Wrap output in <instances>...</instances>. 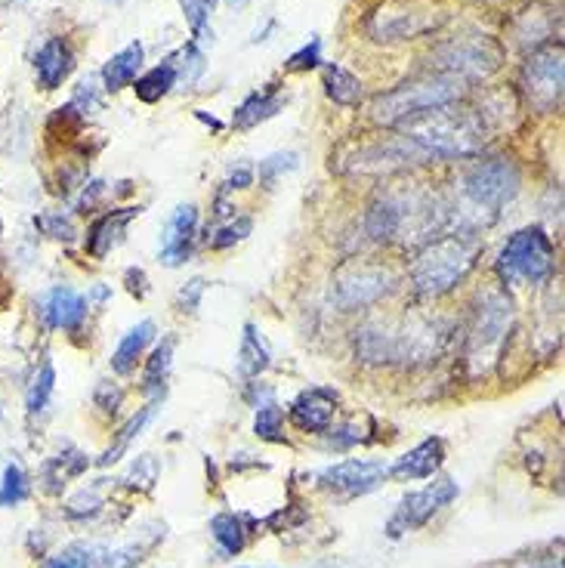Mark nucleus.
<instances>
[{
  "mask_svg": "<svg viewBox=\"0 0 565 568\" xmlns=\"http://www.w3.org/2000/svg\"><path fill=\"white\" fill-rule=\"evenodd\" d=\"M402 136L411 139L427 161H445V158H464V155L479 152L485 142V124L473 115L436 109L430 115L405 121Z\"/></svg>",
  "mask_w": 565,
  "mask_h": 568,
  "instance_id": "obj_1",
  "label": "nucleus"
},
{
  "mask_svg": "<svg viewBox=\"0 0 565 568\" xmlns=\"http://www.w3.org/2000/svg\"><path fill=\"white\" fill-rule=\"evenodd\" d=\"M464 87L457 78H430V81H414V84H402L390 93H383L374 99L371 115L377 124L396 127L405 121H414L420 115H430L436 109H448L454 99H461Z\"/></svg>",
  "mask_w": 565,
  "mask_h": 568,
  "instance_id": "obj_2",
  "label": "nucleus"
},
{
  "mask_svg": "<svg viewBox=\"0 0 565 568\" xmlns=\"http://www.w3.org/2000/svg\"><path fill=\"white\" fill-rule=\"evenodd\" d=\"M479 254V244L464 235H448L436 244H430L414 263V284L423 294H445L461 281Z\"/></svg>",
  "mask_w": 565,
  "mask_h": 568,
  "instance_id": "obj_3",
  "label": "nucleus"
},
{
  "mask_svg": "<svg viewBox=\"0 0 565 568\" xmlns=\"http://www.w3.org/2000/svg\"><path fill=\"white\" fill-rule=\"evenodd\" d=\"M510 318H513V303L507 300V294L488 291L482 297L479 312H476V325L470 334V349H467V359H470V368L476 377L485 374L501 359V346L510 331Z\"/></svg>",
  "mask_w": 565,
  "mask_h": 568,
  "instance_id": "obj_4",
  "label": "nucleus"
},
{
  "mask_svg": "<svg viewBox=\"0 0 565 568\" xmlns=\"http://www.w3.org/2000/svg\"><path fill=\"white\" fill-rule=\"evenodd\" d=\"M498 272L507 284L516 281H544L553 272V241L544 229H522L516 232L501 251Z\"/></svg>",
  "mask_w": 565,
  "mask_h": 568,
  "instance_id": "obj_5",
  "label": "nucleus"
},
{
  "mask_svg": "<svg viewBox=\"0 0 565 568\" xmlns=\"http://www.w3.org/2000/svg\"><path fill=\"white\" fill-rule=\"evenodd\" d=\"M504 50L491 38H457L436 50V65L457 81H479L501 68Z\"/></svg>",
  "mask_w": 565,
  "mask_h": 568,
  "instance_id": "obj_6",
  "label": "nucleus"
},
{
  "mask_svg": "<svg viewBox=\"0 0 565 568\" xmlns=\"http://www.w3.org/2000/svg\"><path fill=\"white\" fill-rule=\"evenodd\" d=\"M519 192V170L504 161H482L476 167L467 170L464 176V195L476 204V207H504L507 201H513Z\"/></svg>",
  "mask_w": 565,
  "mask_h": 568,
  "instance_id": "obj_7",
  "label": "nucleus"
},
{
  "mask_svg": "<svg viewBox=\"0 0 565 568\" xmlns=\"http://www.w3.org/2000/svg\"><path fill=\"white\" fill-rule=\"evenodd\" d=\"M454 497H457V482H451V479H439L430 488L414 491L399 504V510L393 513L386 531H390V538H402V535H408V531L427 525L442 507H448L454 501Z\"/></svg>",
  "mask_w": 565,
  "mask_h": 568,
  "instance_id": "obj_8",
  "label": "nucleus"
},
{
  "mask_svg": "<svg viewBox=\"0 0 565 568\" xmlns=\"http://www.w3.org/2000/svg\"><path fill=\"white\" fill-rule=\"evenodd\" d=\"M522 87L538 112H553L562 99V53L547 50L528 59L522 68Z\"/></svg>",
  "mask_w": 565,
  "mask_h": 568,
  "instance_id": "obj_9",
  "label": "nucleus"
},
{
  "mask_svg": "<svg viewBox=\"0 0 565 568\" xmlns=\"http://www.w3.org/2000/svg\"><path fill=\"white\" fill-rule=\"evenodd\" d=\"M390 284H393V275L386 269H374V266L346 269L337 275L334 297L343 309H356V306H365V303L383 297L390 291Z\"/></svg>",
  "mask_w": 565,
  "mask_h": 568,
  "instance_id": "obj_10",
  "label": "nucleus"
},
{
  "mask_svg": "<svg viewBox=\"0 0 565 568\" xmlns=\"http://www.w3.org/2000/svg\"><path fill=\"white\" fill-rule=\"evenodd\" d=\"M390 467H383L380 460H343V464L325 470L319 476L322 488L334 491V494H343V497H356V494H365L371 488H377Z\"/></svg>",
  "mask_w": 565,
  "mask_h": 568,
  "instance_id": "obj_11",
  "label": "nucleus"
},
{
  "mask_svg": "<svg viewBox=\"0 0 565 568\" xmlns=\"http://www.w3.org/2000/svg\"><path fill=\"white\" fill-rule=\"evenodd\" d=\"M195 226H198V210L192 204H183L170 213V220L164 226V241H161V260L167 266H180L189 260Z\"/></svg>",
  "mask_w": 565,
  "mask_h": 568,
  "instance_id": "obj_12",
  "label": "nucleus"
},
{
  "mask_svg": "<svg viewBox=\"0 0 565 568\" xmlns=\"http://www.w3.org/2000/svg\"><path fill=\"white\" fill-rule=\"evenodd\" d=\"M334 411H337V393H331V389H306V393L294 402V423L300 426V430L306 433H322L331 426L334 420Z\"/></svg>",
  "mask_w": 565,
  "mask_h": 568,
  "instance_id": "obj_13",
  "label": "nucleus"
},
{
  "mask_svg": "<svg viewBox=\"0 0 565 568\" xmlns=\"http://www.w3.org/2000/svg\"><path fill=\"white\" fill-rule=\"evenodd\" d=\"M442 460H445V445H442V439H427V442H420L417 448H411L408 454H402L386 476L402 479V482L430 479V476L442 467Z\"/></svg>",
  "mask_w": 565,
  "mask_h": 568,
  "instance_id": "obj_14",
  "label": "nucleus"
},
{
  "mask_svg": "<svg viewBox=\"0 0 565 568\" xmlns=\"http://www.w3.org/2000/svg\"><path fill=\"white\" fill-rule=\"evenodd\" d=\"M41 315L50 328H65L72 331L84 322L87 315V300L81 294H75L72 288H53L44 303H41Z\"/></svg>",
  "mask_w": 565,
  "mask_h": 568,
  "instance_id": "obj_15",
  "label": "nucleus"
},
{
  "mask_svg": "<svg viewBox=\"0 0 565 568\" xmlns=\"http://www.w3.org/2000/svg\"><path fill=\"white\" fill-rule=\"evenodd\" d=\"M72 50L62 44V38H50L38 56H34V71H38V81L44 90H56L65 78L68 71H72Z\"/></svg>",
  "mask_w": 565,
  "mask_h": 568,
  "instance_id": "obj_16",
  "label": "nucleus"
},
{
  "mask_svg": "<svg viewBox=\"0 0 565 568\" xmlns=\"http://www.w3.org/2000/svg\"><path fill=\"white\" fill-rule=\"evenodd\" d=\"M136 217H139V207H121V210L105 213V217L93 226L90 238H87V251H90V257L102 260L105 254H109L112 247L121 241V235H124L127 223H130V220H136Z\"/></svg>",
  "mask_w": 565,
  "mask_h": 568,
  "instance_id": "obj_17",
  "label": "nucleus"
},
{
  "mask_svg": "<svg viewBox=\"0 0 565 568\" xmlns=\"http://www.w3.org/2000/svg\"><path fill=\"white\" fill-rule=\"evenodd\" d=\"M143 68V44H130L118 56H112L102 68V84L109 93H118L136 81V71Z\"/></svg>",
  "mask_w": 565,
  "mask_h": 568,
  "instance_id": "obj_18",
  "label": "nucleus"
},
{
  "mask_svg": "<svg viewBox=\"0 0 565 568\" xmlns=\"http://www.w3.org/2000/svg\"><path fill=\"white\" fill-rule=\"evenodd\" d=\"M430 19H420V13H393V16H380L371 31L377 41H408L414 34L427 31Z\"/></svg>",
  "mask_w": 565,
  "mask_h": 568,
  "instance_id": "obj_19",
  "label": "nucleus"
},
{
  "mask_svg": "<svg viewBox=\"0 0 565 568\" xmlns=\"http://www.w3.org/2000/svg\"><path fill=\"white\" fill-rule=\"evenodd\" d=\"M325 93L337 105H346V109H352V105L362 102V81L352 75L349 68L331 62V65H325Z\"/></svg>",
  "mask_w": 565,
  "mask_h": 568,
  "instance_id": "obj_20",
  "label": "nucleus"
},
{
  "mask_svg": "<svg viewBox=\"0 0 565 568\" xmlns=\"http://www.w3.org/2000/svg\"><path fill=\"white\" fill-rule=\"evenodd\" d=\"M281 105H285V96H278V93H254L251 99H244L238 109H235V118H232V124L238 127V130H251V127H257L260 121H266V118H272Z\"/></svg>",
  "mask_w": 565,
  "mask_h": 568,
  "instance_id": "obj_21",
  "label": "nucleus"
},
{
  "mask_svg": "<svg viewBox=\"0 0 565 568\" xmlns=\"http://www.w3.org/2000/svg\"><path fill=\"white\" fill-rule=\"evenodd\" d=\"M152 337H155V325H152V322L136 325V328L121 340V346L115 349V355H112V368H115L118 374H130L133 365H136V359H139V355H143V349H146V343H149Z\"/></svg>",
  "mask_w": 565,
  "mask_h": 568,
  "instance_id": "obj_22",
  "label": "nucleus"
},
{
  "mask_svg": "<svg viewBox=\"0 0 565 568\" xmlns=\"http://www.w3.org/2000/svg\"><path fill=\"white\" fill-rule=\"evenodd\" d=\"M176 84V65L173 59H164L161 65H155L152 71H146L143 78H136V96L143 99V102H158L164 99Z\"/></svg>",
  "mask_w": 565,
  "mask_h": 568,
  "instance_id": "obj_23",
  "label": "nucleus"
},
{
  "mask_svg": "<svg viewBox=\"0 0 565 568\" xmlns=\"http://www.w3.org/2000/svg\"><path fill=\"white\" fill-rule=\"evenodd\" d=\"M269 368V349L260 340L257 328L247 325L244 328V340H241V352H238V371L244 377H260Z\"/></svg>",
  "mask_w": 565,
  "mask_h": 568,
  "instance_id": "obj_24",
  "label": "nucleus"
},
{
  "mask_svg": "<svg viewBox=\"0 0 565 568\" xmlns=\"http://www.w3.org/2000/svg\"><path fill=\"white\" fill-rule=\"evenodd\" d=\"M368 235L377 238V241H386V238H393L399 229H402V207L393 204V201H377L371 210H368Z\"/></svg>",
  "mask_w": 565,
  "mask_h": 568,
  "instance_id": "obj_25",
  "label": "nucleus"
},
{
  "mask_svg": "<svg viewBox=\"0 0 565 568\" xmlns=\"http://www.w3.org/2000/svg\"><path fill=\"white\" fill-rule=\"evenodd\" d=\"M210 531H214L217 544L223 547L226 556H235L244 550V525L235 513H220L214 516V522H210Z\"/></svg>",
  "mask_w": 565,
  "mask_h": 568,
  "instance_id": "obj_26",
  "label": "nucleus"
},
{
  "mask_svg": "<svg viewBox=\"0 0 565 568\" xmlns=\"http://www.w3.org/2000/svg\"><path fill=\"white\" fill-rule=\"evenodd\" d=\"M102 550L96 547H87V544H75V547H68L62 550L56 559H50L44 568H99V556Z\"/></svg>",
  "mask_w": 565,
  "mask_h": 568,
  "instance_id": "obj_27",
  "label": "nucleus"
},
{
  "mask_svg": "<svg viewBox=\"0 0 565 568\" xmlns=\"http://www.w3.org/2000/svg\"><path fill=\"white\" fill-rule=\"evenodd\" d=\"M152 414H155V405H146L143 411H139V414H136V417H133V420H130L127 426H124V433H121L118 445H115L112 451H105V454L99 457V464H102V467L115 464V460H118V457L124 454V448H127V445H130V442H133V439L139 436V430H143V426H146V423L152 420Z\"/></svg>",
  "mask_w": 565,
  "mask_h": 568,
  "instance_id": "obj_28",
  "label": "nucleus"
},
{
  "mask_svg": "<svg viewBox=\"0 0 565 568\" xmlns=\"http://www.w3.org/2000/svg\"><path fill=\"white\" fill-rule=\"evenodd\" d=\"M25 497H28V479L16 464H10L4 473V482H0V507H16Z\"/></svg>",
  "mask_w": 565,
  "mask_h": 568,
  "instance_id": "obj_29",
  "label": "nucleus"
},
{
  "mask_svg": "<svg viewBox=\"0 0 565 568\" xmlns=\"http://www.w3.org/2000/svg\"><path fill=\"white\" fill-rule=\"evenodd\" d=\"M53 383H56V371H53V365L47 362V365L38 371V377H34L31 389H28V411H31V414L44 411V405L50 402V393H53Z\"/></svg>",
  "mask_w": 565,
  "mask_h": 568,
  "instance_id": "obj_30",
  "label": "nucleus"
},
{
  "mask_svg": "<svg viewBox=\"0 0 565 568\" xmlns=\"http://www.w3.org/2000/svg\"><path fill=\"white\" fill-rule=\"evenodd\" d=\"M170 355H173V340H164L155 355L149 359V368H146V377H143V386L146 389H158L167 377V368H170Z\"/></svg>",
  "mask_w": 565,
  "mask_h": 568,
  "instance_id": "obj_31",
  "label": "nucleus"
},
{
  "mask_svg": "<svg viewBox=\"0 0 565 568\" xmlns=\"http://www.w3.org/2000/svg\"><path fill=\"white\" fill-rule=\"evenodd\" d=\"M254 430H257V436L266 439V442H281V439H285V436H281V411H278L275 405L260 408Z\"/></svg>",
  "mask_w": 565,
  "mask_h": 568,
  "instance_id": "obj_32",
  "label": "nucleus"
},
{
  "mask_svg": "<svg viewBox=\"0 0 565 568\" xmlns=\"http://www.w3.org/2000/svg\"><path fill=\"white\" fill-rule=\"evenodd\" d=\"M322 41L319 38H312L303 50H297L291 59H288V68L291 71H306V68H315V65H319L322 62Z\"/></svg>",
  "mask_w": 565,
  "mask_h": 568,
  "instance_id": "obj_33",
  "label": "nucleus"
},
{
  "mask_svg": "<svg viewBox=\"0 0 565 568\" xmlns=\"http://www.w3.org/2000/svg\"><path fill=\"white\" fill-rule=\"evenodd\" d=\"M247 232H251V220L241 217V220H235V223H229V226L217 229V232H214L217 238H210V244H214V247H229V244L241 241Z\"/></svg>",
  "mask_w": 565,
  "mask_h": 568,
  "instance_id": "obj_34",
  "label": "nucleus"
},
{
  "mask_svg": "<svg viewBox=\"0 0 565 568\" xmlns=\"http://www.w3.org/2000/svg\"><path fill=\"white\" fill-rule=\"evenodd\" d=\"M130 479H143L139 482V488H152L155 485V479H158V460L155 457H139L136 464H133V470H130V476H127V482Z\"/></svg>",
  "mask_w": 565,
  "mask_h": 568,
  "instance_id": "obj_35",
  "label": "nucleus"
},
{
  "mask_svg": "<svg viewBox=\"0 0 565 568\" xmlns=\"http://www.w3.org/2000/svg\"><path fill=\"white\" fill-rule=\"evenodd\" d=\"M297 167V155H272V158H266L263 164H260V176L266 183H272L278 173H285V170H294Z\"/></svg>",
  "mask_w": 565,
  "mask_h": 568,
  "instance_id": "obj_36",
  "label": "nucleus"
},
{
  "mask_svg": "<svg viewBox=\"0 0 565 568\" xmlns=\"http://www.w3.org/2000/svg\"><path fill=\"white\" fill-rule=\"evenodd\" d=\"M214 4H217V0H183L186 19H189V25H192L195 31H201V28H204L207 13H210V7H214Z\"/></svg>",
  "mask_w": 565,
  "mask_h": 568,
  "instance_id": "obj_37",
  "label": "nucleus"
},
{
  "mask_svg": "<svg viewBox=\"0 0 565 568\" xmlns=\"http://www.w3.org/2000/svg\"><path fill=\"white\" fill-rule=\"evenodd\" d=\"M99 510V497L93 491H81L72 504H68V513L72 516H87V513H96Z\"/></svg>",
  "mask_w": 565,
  "mask_h": 568,
  "instance_id": "obj_38",
  "label": "nucleus"
},
{
  "mask_svg": "<svg viewBox=\"0 0 565 568\" xmlns=\"http://www.w3.org/2000/svg\"><path fill=\"white\" fill-rule=\"evenodd\" d=\"M254 183V170L251 167H238L229 173V180H226V189H247Z\"/></svg>",
  "mask_w": 565,
  "mask_h": 568,
  "instance_id": "obj_39",
  "label": "nucleus"
},
{
  "mask_svg": "<svg viewBox=\"0 0 565 568\" xmlns=\"http://www.w3.org/2000/svg\"><path fill=\"white\" fill-rule=\"evenodd\" d=\"M201 291H204V281H201V278L189 281V291H183V294H180V303H183L186 309H195V306H198Z\"/></svg>",
  "mask_w": 565,
  "mask_h": 568,
  "instance_id": "obj_40",
  "label": "nucleus"
},
{
  "mask_svg": "<svg viewBox=\"0 0 565 568\" xmlns=\"http://www.w3.org/2000/svg\"><path fill=\"white\" fill-rule=\"evenodd\" d=\"M44 226L50 229L53 238H72V223L62 220V217H53V220H44Z\"/></svg>",
  "mask_w": 565,
  "mask_h": 568,
  "instance_id": "obj_41",
  "label": "nucleus"
}]
</instances>
